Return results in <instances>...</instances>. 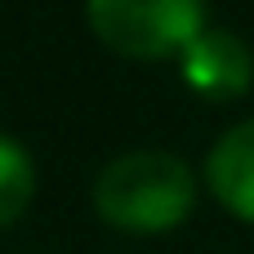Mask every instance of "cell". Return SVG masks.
<instances>
[{"instance_id": "cell-1", "label": "cell", "mask_w": 254, "mask_h": 254, "mask_svg": "<svg viewBox=\"0 0 254 254\" xmlns=\"http://www.w3.org/2000/svg\"><path fill=\"white\" fill-rule=\"evenodd\" d=\"M94 210L121 232H170L196 210V174L156 147L125 152L94 179Z\"/></svg>"}, {"instance_id": "cell-2", "label": "cell", "mask_w": 254, "mask_h": 254, "mask_svg": "<svg viewBox=\"0 0 254 254\" xmlns=\"http://www.w3.org/2000/svg\"><path fill=\"white\" fill-rule=\"evenodd\" d=\"M85 18L121 58L156 63L205 31V0H85Z\"/></svg>"}, {"instance_id": "cell-3", "label": "cell", "mask_w": 254, "mask_h": 254, "mask_svg": "<svg viewBox=\"0 0 254 254\" xmlns=\"http://www.w3.org/2000/svg\"><path fill=\"white\" fill-rule=\"evenodd\" d=\"M183 80L205 94V98H241L254 80V54L250 45L237 36V31H223V27H205L183 54Z\"/></svg>"}, {"instance_id": "cell-4", "label": "cell", "mask_w": 254, "mask_h": 254, "mask_svg": "<svg viewBox=\"0 0 254 254\" xmlns=\"http://www.w3.org/2000/svg\"><path fill=\"white\" fill-rule=\"evenodd\" d=\"M205 179L228 214H237L241 223H254V116L232 125L214 143L205 161Z\"/></svg>"}, {"instance_id": "cell-5", "label": "cell", "mask_w": 254, "mask_h": 254, "mask_svg": "<svg viewBox=\"0 0 254 254\" xmlns=\"http://www.w3.org/2000/svg\"><path fill=\"white\" fill-rule=\"evenodd\" d=\"M36 192V165L22 152V143H13L9 134H0V228L18 223L22 210L31 205Z\"/></svg>"}]
</instances>
